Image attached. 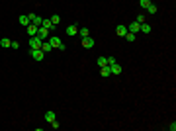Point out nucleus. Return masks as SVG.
<instances>
[{"instance_id": "aec40b11", "label": "nucleus", "mask_w": 176, "mask_h": 131, "mask_svg": "<svg viewBox=\"0 0 176 131\" xmlns=\"http://www.w3.org/2000/svg\"><path fill=\"white\" fill-rule=\"evenodd\" d=\"M96 65L102 69V67H106L108 65V61H106V57H98V61H96Z\"/></svg>"}, {"instance_id": "f8f14e48", "label": "nucleus", "mask_w": 176, "mask_h": 131, "mask_svg": "<svg viewBox=\"0 0 176 131\" xmlns=\"http://www.w3.org/2000/svg\"><path fill=\"white\" fill-rule=\"evenodd\" d=\"M110 72H111V75H120V72H121V65H117V63L110 65Z\"/></svg>"}, {"instance_id": "6ab92c4d", "label": "nucleus", "mask_w": 176, "mask_h": 131, "mask_svg": "<svg viewBox=\"0 0 176 131\" xmlns=\"http://www.w3.org/2000/svg\"><path fill=\"white\" fill-rule=\"evenodd\" d=\"M100 75H102V76H110L111 75V72H110V65L102 67V69H100Z\"/></svg>"}, {"instance_id": "bb28decb", "label": "nucleus", "mask_w": 176, "mask_h": 131, "mask_svg": "<svg viewBox=\"0 0 176 131\" xmlns=\"http://www.w3.org/2000/svg\"><path fill=\"white\" fill-rule=\"evenodd\" d=\"M149 4H151V0H141V8H147Z\"/></svg>"}, {"instance_id": "b1692460", "label": "nucleus", "mask_w": 176, "mask_h": 131, "mask_svg": "<svg viewBox=\"0 0 176 131\" xmlns=\"http://www.w3.org/2000/svg\"><path fill=\"white\" fill-rule=\"evenodd\" d=\"M145 18H147V16L139 14V16H137V20H135V22H137V23H143V22H145Z\"/></svg>"}, {"instance_id": "423d86ee", "label": "nucleus", "mask_w": 176, "mask_h": 131, "mask_svg": "<svg viewBox=\"0 0 176 131\" xmlns=\"http://www.w3.org/2000/svg\"><path fill=\"white\" fill-rule=\"evenodd\" d=\"M41 51H43V53H51V51H53V45L49 43V39L41 41Z\"/></svg>"}, {"instance_id": "39448f33", "label": "nucleus", "mask_w": 176, "mask_h": 131, "mask_svg": "<svg viewBox=\"0 0 176 131\" xmlns=\"http://www.w3.org/2000/svg\"><path fill=\"white\" fill-rule=\"evenodd\" d=\"M82 47H86V49L94 47V37H92V35H88V37H82Z\"/></svg>"}, {"instance_id": "4468645a", "label": "nucleus", "mask_w": 176, "mask_h": 131, "mask_svg": "<svg viewBox=\"0 0 176 131\" xmlns=\"http://www.w3.org/2000/svg\"><path fill=\"white\" fill-rule=\"evenodd\" d=\"M139 31H141V33H151V26H149L147 22H143V23L139 26Z\"/></svg>"}, {"instance_id": "393cba45", "label": "nucleus", "mask_w": 176, "mask_h": 131, "mask_svg": "<svg viewBox=\"0 0 176 131\" xmlns=\"http://www.w3.org/2000/svg\"><path fill=\"white\" fill-rule=\"evenodd\" d=\"M49 125H51L53 129H59V127H61V123H59V121H57V119H55V121H51V123H49Z\"/></svg>"}, {"instance_id": "a878e982", "label": "nucleus", "mask_w": 176, "mask_h": 131, "mask_svg": "<svg viewBox=\"0 0 176 131\" xmlns=\"http://www.w3.org/2000/svg\"><path fill=\"white\" fill-rule=\"evenodd\" d=\"M106 61H108V65H114V63H116V57H106Z\"/></svg>"}, {"instance_id": "20e7f679", "label": "nucleus", "mask_w": 176, "mask_h": 131, "mask_svg": "<svg viewBox=\"0 0 176 131\" xmlns=\"http://www.w3.org/2000/svg\"><path fill=\"white\" fill-rule=\"evenodd\" d=\"M37 37L41 39V41H45V39H49V29H45L43 26H39V29H37Z\"/></svg>"}, {"instance_id": "5701e85b", "label": "nucleus", "mask_w": 176, "mask_h": 131, "mask_svg": "<svg viewBox=\"0 0 176 131\" xmlns=\"http://www.w3.org/2000/svg\"><path fill=\"white\" fill-rule=\"evenodd\" d=\"M10 43H12V41H10L8 37H4L2 41H0V45H2V47H10Z\"/></svg>"}, {"instance_id": "412c9836", "label": "nucleus", "mask_w": 176, "mask_h": 131, "mask_svg": "<svg viewBox=\"0 0 176 131\" xmlns=\"http://www.w3.org/2000/svg\"><path fill=\"white\" fill-rule=\"evenodd\" d=\"M145 10H147L149 14H157V6H155L153 2H151V4H149V6H147V8H145Z\"/></svg>"}, {"instance_id": "cd10ccee", "label": "nucleus", "mask_w": 176, "mask_h": 131, "mask_svg": "<svg viewBox=\"0 0 176 131\" xmlns=\"http://www.w3.org/2000/svg\"><path fill=\"white\" fill-rule=\"evenodd\" d=\"M168 131H176V121H172L170 125H168Z\"/></svg>"}, {"instance_id": "7ed1b4c3", "label": "nucleus", "mask_w": 176, "mask_h": 131, "mask_svg": "<svg viewBox=\"0 0 176 131\" xmlns=\"http://www.w3.org/2000/svg\"><path fill=\"white\" fill-rule=\"evenodd\" d=\"M29 49H41V39L37 37V35L29 37Z\"/></svg>"}, {"instance_id": "ddd939ff", "label": "nucleus", "mask_w": 176, "mask_h": 131, "mask_svg": "<svg viewBox=\"0 0 176 131\" xmlns=\"http://www.w3.org/2000/svg\"><path fill=\"white\" fill-rule=\"evenodd\" d=\"M20 23H22L23 28H28L29 23H32V20H29V16H20V20H18Z\"/></svg>"}, {"instance_id": "f3484780", "label": "nucleus", "mask_w": 176, "mask_h": 131, "mask_svg": "<svg viewBox=\"0 0 176 131\" xmlns=\"http://www.w3.org/2000/svg\"><path fill=\"white\" fill-rule=\"evenodd\" d=\"M125 39H127L129 43H133L135 39H137V33H131V31H127V33H125Z\"/></svg>"}, {"instance_id": "2eb2a0df", "label": "nucleus", "mask_w": 176, "mask_h": 131, "mask_svg": "<svg viewBox=\"0 0 176 131\" xmlns=\"http://www.w3.org/2000/svg\"><path fill=\"white\" fill-rule=\"evenodd\" d=\"M116 33L120 35V37H125V33H127V28H125V26H117V28H116Z\"/></svg>"}, {"instance_id": "c85d7f7f", "label": "nucleus", "mask_w": 176, "mask_h": 131, "mask_svg": "<svg viewBox=\"0 0 176 131\" xmlns=\"http://www.w3.org/2000/svg\"><path fill=\"white\" fill-rule=\"evenodd\" d=\"M10 47H12V49H18L20 43H18V41H12V43H10Z\"/></svg>"}, {"instance_id": "f257e3e1", "label": "nucleus", "mask_w": 176, "mask_h": 131, "mask_svg": "<svg viewBox=\"0 0 176 131\" xmlns=\"http://www.w3.org/2000/svg\"><path fill=\"white\" fill-rule=\"evenodd\" d=\"M49 43L53 45V49H61V51H65V49H67L65 43L61 41V39L57 37V35H49Z\"/></svg>"}, {"instance_id": "1a4fd4ad", "label": "nucleus", "mask_w": 176, "mask_h": 131, "mask_svg": "<svg viewBox=\"0 0 176 131\" xmlns=\"http://www.w3.org/2000/svg\"><path fill=\"white\" fill-rule=\"evenodd\" d=\"M139 26H141V23H137V22H131L129 26H127V31H131V33H139Z\"/></svg>"}, {"instance_id": "a211bd4d", "label": "nucleus", "mask_w": 176, "mask_h": 131, "mask_svg": "<svg viewBox=\"0 0 176 131\" xmlns=\"http://www.w3.org/2000/svg\"><path fill=\"white\" fill-rule=\"evenodd\" d=\"M78 35H80V37H88V35H90V29H88V28H80L78 29Z\"/></svg>"}, {"instance_id": "9b49d317", "label": "nucleus", "mask_w": 176, "mask_h": 131, "mask_svg": "<svg viewBox=\"0 0 176 131\" xmlns=\"http://www.w3.org/2000/svg\"><path fill=\"white\" fill-rule=\"evenodd\" d=\"M41 26H43V28H45V29H49V31H51V29L55 28V26H53V22H51V18H43Z\"/></svg>"}, {"instance_id": "f03ea898", "label": "nucleus", "mask_w": 176, "mask_h": 131, "mask_svg": "<svg viewBox=\"0 0 176 131\" xmlns=\"http://www.w3.org/2000/svg\"><path fill=\"white\" fill-rule=\"evenodd\" d=\"M29 57H32L33 61H43L45 59V53L41 49H29Z\"/></svg>"}, {"instance_id": "4be33fe9", "label": "nucleus", "mask_w": 176, "mask_h": 131, "mask_svg": "<svg viewBox=\"0 0 176 131\" xmlns=\"http://www.w3.org/2000/svg\"><path fill=\"white\" fill-rule=\"evenodd\" d=\"M51 22H53V26H57V23L61 22V16H57V14H55V16H51Z\"/></svg>"}, {"instance_id": "6e6552de", "label": "nucleus", "mask_w": 176, "mask_h": 131, "mask_svg": "<svg viewBox=\"0 0 176 131\" xmlns=\"http://www.w3.org/2000/svg\"><path fill=\"white\" fill-rule=\"evenodd\" d=\"M37 29H39L37 26H33V23H29L28 28H26V31H28V35H29V37H33V35H37Z\"/></svg>"}, {"instance_id": "0eeeda50", "label": "nucleus", "mask_w": 176, "mask_h": 131, "mask_svg": "<svg viewBox=\"0 0 176 131\" xmlns=\"http://www.w3.org/2000/svg\"><path fill=\"white\" fill-rule=\"evenodd\" d=\"M29 20H32V23H33V26H37V28H39V26H41V22H43L41 16H35V14H29Z\"/></svg>"}, {"instance_id": "9d476101", "label": "nucleus", "mask_w": 176, "mask_h": 131, "mask_svg": "<svg viewBox=\"0 0 176 131\" xmlns=\"http://www.w3.org/2000/svg\"><path fill=\"white\" fill-rule=\"evenodd\" d=\"M55 119H57V113L53 112V110H49V112L45 113V121H47V123H51V121H55Z\"/></svg>"}, {"instance_id": "dca6fc26", "label": "nucleus", "mask_w": 176, "mask_h": 131, "mask_svg": "<svg viewBox=\"0 0 176 131\" xmlns=\"http://www.w3.org/2000/svg\"><path fill=\"white\" fill-rule=\"evenodd\" d=\"M76 33H78V28H76V26H69V28H67V35H76Z\"/></svg>"}]
</instances>
